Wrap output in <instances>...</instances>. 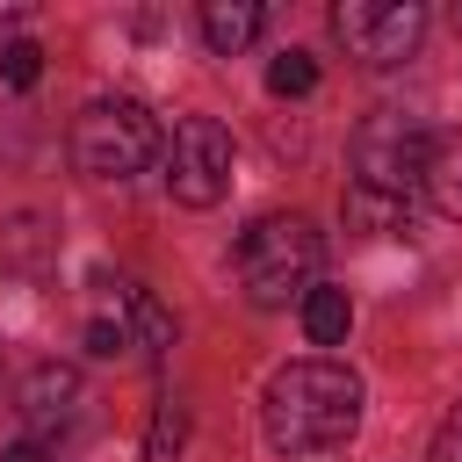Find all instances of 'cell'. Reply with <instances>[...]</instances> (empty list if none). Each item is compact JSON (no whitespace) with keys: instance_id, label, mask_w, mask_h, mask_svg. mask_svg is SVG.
I'll return each mask as SVG.
<instances>
[{"instance_id":"obj_16","label":"cell","mask_w":462,"mask_h":462,"mask_svg":"<svg viewBox=\"0 0 462 462\" xmlns=\"http://www.w3.org/2000/svg\"><path fill=\"white\" fill-rule=\"evenodd\" d=\"M123 346H130V332H123L116 318H94V325H87V354L108 361V354H123Z\"/></svg>"},{"instance_id":"obj_17","label":"cell","mask_w":462,"mask_h":462,"mask_svg":"<svg viewBox=\"0 0 462 462\" xmlns=\"http://www.w3.org/2000/svg\"><path fill=\"white\" fill-rule=\"evenodd\" d=\"M0 462H51V448H43V440H14Z\"/></svg>"},{"instance_id":"obj_8","label":"cell","mask_w":462,"mask_h":462,"mask_svg":"<svg viewBox=\"0 0 462 462\" xmlns=\"http://www.w3.org/2000/svg\"><path fill=\"white\" fill-rule=\"evenodd\" d=\"M260 29H267V7H260V0H209V7H202V36H209L217 58H238Z\"/></svg>"},{"instance_id":"obj_13","label":"cell","mask_w":462,"mask_h":462,"mask_svg":"<svg viewBox=\"0 0 462 462\" xmlns=\"http://www.w3.org/2000/svg\"><path fill=\"white\" fill-rule=\"evenodd\" d=\"M310 87H318V58H310V51H282V58L267 65V94L296 101V94H310Z\"/></svg>"},{"instance_id":"obj_5","label":"cell","mask_w":462,"mask_h":462,"mask_svg":"<svg viewBox=\"0 0 462 462\" xmlns=\"http://www.w3.org/2000/svg\"><path fill=\"white\" fill-rule=\"evenodd\" d=\"M159 159H166V195L173 202H188V209L224 202V188H231V130L217 116H180Z\"/></svg>"},{"instance_id":"obj_7","label":"cell","mask_w":462,"mask_h":462,"mask_svg":"<svg viewBox=\"0 0 462 462\" xmlns=\"http://www.w3.org/2000/svg\"><path fill=\"white\" fill-rule=\"evenodd\" d=\"M72 404H79V375H72L65 361H36V368L22 375V411H29V426H36V433L65 426V419H72Z\"/></svg>"},{"instance_id":"obj_2","label":"cell","mask_w":462,"mask_h":462,"mask_svg":"<svg viewBox=\"0 0 462 462\" xmlns=\"http://www.w3.org/2000/svg\"><path fill=\"white\" fill-rule=\"evenodd\" d=\"M318 260H325V238H318L310 217H260V224L238 231V253H231L238 289L260 310H282L289 296H310Z\"/></svg>"},{"instance_id":"obj_10","label":"cell","mask_w":462,"mask_h":462,"mask_svg":"<svg viewBox=\"0 0 462 462\" xmlns=\"http://www.w3.org/2000/svg\"><path fill=\"white\" fill-rule=\"evenodd\" d=\"M346 325H354L346 289H310V296H303V332H310V346H339Z\"/></svg>"},{"instance_id":"obj_9","label":"cell","mask_w":462,"mask_h":462,"mask_svg":"<svg viewBox=\"0 0 462 462\" xmlns=\"http://www.w3.org/2000/svg\"><path fill=\"white\" fill-rule=\"evenodd\" d=\"M419 195H426L440 217L462 224V137H440V144L426 152V180H419Z\"/></svg>"},{"instance_id":"obj_3","label":"cell","mask_w":462,"mask_h":462,"mask_svg":"<svg viewBox=\"0 0 462 462\" xmlns=\"http://www.w3.org/2000/svg\"><path fill=\"white\" fill-rule=\"evenodd\" d=\"M159 152H166V130L137 94H101L72 116V166L87 180H130Z\"/></svg>"},{"instance_id":"obj_4","label":"cell","mask_w":462,"mask_h":462,"mask_svg":"<svg viewBox=\"0 0 462 462\" xmlns=\"http://www.w3.org/2000/svg\"><path fill=\"white\" fill-rule=\"evenodd\" d=\"M426 152H433V137L419 130V123H404V116H368L361 130H354V195H375V202H397V209H411V195H419V180H426Z\"/></svg>"},{"instance_id":"obj_11","label":"cell","mask_w":462,"mask_h":462,"mask_svg":"<svg viewBox=\"0 0 462 462\" xmlns=\"http://www.w3.org/2000/svg\"><path fill=\"white\" fill-rule=\"evenodd\" d=\"M123 310H130V332H137V346H144V354H166V346H173V310H166L152 289H130V296H123Z\"/></svg>"},{"instance_id":"obj_12","label":"cell","mask_w":462,"mask_h":462,"mask_svg":"<svg viewBox=\"0 0 462 462\" xmlns=\"http://www.w3.org/2000/svg\"><path fill=\"white\" fill-rule=\"evenodd\" d=\"M188 440V404L180 397H159L152 404V433H144V462H173Z\"/></svg>"},{"instance_id":"obj_15","label":"cell","mask_w":462,"mask_h":462,"mask_svg":"<svg viewBox=\"0 0 462 462\" xmlns=\"http://www.w3.org/2000/svg\"><path fill=\"white\" fill-rule=\"evenodd\" d=\"M426 462H462V404L433 426V448H426Z\"/></svg>"},{"instance_id":"obj_1","label":"cell","mask_w":462,"mask_h":462,"mask_svg":"<svg viewBox=\"0 0 462 462\" xmlns=\"http://www.w3.org/2000/svg\"><path fill=\"white\" fill-rule=\"evenodd\" d=\"M260 419L274 455H325L361 426V375L346 361H289L260 390Z\"/></svg>"},{"instance_id":"obj_6","label":"cell","mask_w":462,"mask_h":462,"mask_svg":"<svg viewBox=\"0 0 462 462\" xmlns=\"http://www.w3.org/2000/svg\"><path fill=\"white\" fill-rule=\"evenodd\" d=\"M332 36L346 43V58L361 65H404L426 36V7L419 0H339L332 7Z\"/></svg>"},{"instance_id":"obj_14","label":"cell","mask_w":462,"mask_h":462,"mask_svg":"<svg viewBox=\"0 0 462 462\" xmlns=\"http://www.w3.org/2000/svg\"><path fill=\"white\" fill-rule=\"evenodd\" d=\"M0 79H7L14 94H29V87L43 79V51H36L29 36H7V43H0Z\"/></svg>"}]
</instances>
